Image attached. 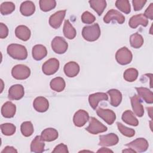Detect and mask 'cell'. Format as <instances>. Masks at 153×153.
I'll return each instance as SVG.
<instances>
[{
  "label": "cell",
  "mask_w": 153,
  "mask_h": 153,
  "mask_svg": "<svg viewBox=\"0 0 153 153\" xmlns=\"http://www.w3.org/2000/svg\"><path fill=\"white\" fill-rule=\"evenodd\" d=\"M7 50L8 55L14 59L22 60H25L27 57V51L26 47L20 44H10Z\"/></svg>",
  "instance_id": "obj_1"
},
{
  "label": "cell",
  "mask_w": 153,
  "mask_h": 153,
  "mask_svg": "<svg viewBox=\"0 0 153 153\" xmlns=\"http://www.w3.org/2000/svg\"><path fill=\"white\" fill-rule=\"evenodd\" d=\"M100 29L98 23L84 26L82 30V35L84 39L90 42L96 41L100 36Z\"/></svg>",
  "instance_id": "obj_2"
},
{
  "label": "cell",
  "mask_w": 153,
  "mask_h": 153,
  "mask_svg": "<svg viewBox=\"0 0 153 153\" xmlns=\"http://www.w3.org/2000/svg\"><path fill=\"white\" fill-rule=\"evenodd\" d=\"M133 58V55L130 50L126 47H123L119 49L115 54V59L117 62L121 65H126L129 64Z\"/></svg>",
  "instance_id": "obj_3"
},
{
  "label": "cell",
  "mask_w": 153,
  "mask_h": 153,
  "mask_svg": "<svg viewBox=\"0 0 153 153\" xmlns=\"http://www.w3.org/2000/svg\"><path fill=\"white\" fill-rule=\"evenodd\" d=\"M12 76L16 79L23 80L27 79L30 75V70L26 65H17L11 70Z\"/></svg>",
  "instance_id": "obj_4"
},
{
  "label": "cell",
  "mask_w": 153,
  "mask_h": 153,
  "mask_svg": "<svg viewBox=\"0 0 153 153\" xmlns=\"http://www.w3.org/2000/svg\"><path fill=\"white\" fill-rule=\"evenodd\" d=\"M107 127L94 117H91L89 121V125L85 130L90 133L97 134L107 131Z\"/></svg>",
  "instance_id": "obj_5"
},
{
  "label": "cell",
  "mask_w": 153,
  "mask_h": 153,
  "mask_svg": "<svg viewBox=\"0 0 153 153\" xmlns=\"http://www.w3.org/2000/svg\"><path fill=\"white\" fill-rule=\"evenodd\" d=\"M51 48L57 54L65 53L68 47V44L66 40L61 36H56L51 41Z\"/></svg>",
  "instance_id": "obj_6"
},
{
  "label": "cell",
  "mask_w": 153,
  "mask_h": 153,
  "mask_svg": "<svg viewBox=\"0 0 153 153\" xmlns=\"http://www.w3.org/2000/svg\"><path fill=\"white\" fill-rule=\"evenodd\" d=\"M59 61L55 59L51 58L47 60L42 65V71L47 75L54 74L59 68Z\"/></svg>",
  "instance_id": "obj_7"
},
{
  "label": "cell",
  "mask_w": 153,
  "mask_h": 153,
  "mask_svg": "<svg viewBox=\"0 0 153 153\" xmlns=\"http://www.w3.org/2000/svg\"><path fill=\"white\" fill-rule=\"evenodd\" d=\"M126 146L132 149L136 152H142L148 149L149 144L145 138L140 137L137 138L133 141L126 144Z\"/></svg>",
  "instance_id": "obj_8"
},
{
  "label": "cell",
  "mask_w": 153,
  "mask_h": 153,
  "mask_svg": "<svg viewBox=\"0 0 153 153\" xmlns=\"http://www.w3.org/2000/svg\"><path fill=\"white\" fill-rule=\"evenodd\" d=\"M97 115L103 120L108 124H112L116 120V115L115 112L109 109H103L99 108L96 110Z\"/></svg>",
  "instance_id": "obj_9"
},
{
  "label": "cell",
  "mask_w": 153,
  "mask_h": 153,
  "mask_svg": "<svg viewBox=\"0 0 153 153\" xmlns=\"http://www.w3.org/2000/svg\"><path fill=\"white\" fill-rule=\"evenodd\" d=\"M119 138L117 134L111 133L105 135H101L99 137V145L102 146H111L118 143Z\"/></svg>",
  "instance_id": "obj_10"
},
{
  "label": "cell",
  "mask_w": 153,
  "mask_h": 153,
  "mask_svg": "<svg viewBox=\"0 0 153 153\" xmlns=\"http://www.w3.org/2000/svg\"><path fill=\"white\" fill-rule=\"evenodd\" d=\"M114 20L119 24H123L125 22V17L118 11L111 9L108 11L104 16L103 22L106 23H109Z\"/></svg>",
  "instance_id": "obj_11"
},
{
  "label": "cell",
  "mask_w": 153,
  "mask_h": 153,
  "mask_svg": "<svg viewBox=\"0 0 153 153\" xmlns=\"http://www.w3.org/2000/svg\"><path fill=\"white\" fill-rule=\"evenodd\" d=\"M89 120V115L84 110L79 109L76 111L73 117V121L75 126L81 127L84 126Z\"/></svg>",
  "instance_id": "obj_12"
},
{
  "label": "cell",
  "mask_w": 153,
  "mask_h": 153,
  "mask_svg": "<svg viewBox=\"0 0 153 153\" xmlns=\"http://www.w3.org/2000/svg\"><path fill=\"white\" fill-rule=\"evenodd\" d=\"M24 94V87L21 84L13 85L8 90V98L11 100H20Z\"/></svg>",
  "instance_id": "obj_13"
},
{
  "label": "cell",
  "mask_w": 153,
  "mask_h": 153,
  "mask_svg": "<svg viewBox=\"0 0 153 153\" xmlns=\"http://www.w3.org/2000/svg\"><path fill=\"white\" fill-rule=\"evenodd\" d=\"M66 10H60L57 11L49 18V24L54 29H58L62 25L65 17Z\"/></svg>",
  "instance_id": "obj_14"
},
{
  "label": "cell",
  "mask_w": 153,
  "mask_h": 153,
  "mask_svg": "<svg viewBox=\"0 0 153 153\" xmlns=\"http://www.w3.org/2000/svg\"><path fill=\"white\" fill-rule=\"evenodd\" d=\"M148 24V20L143 14H139L133 16L129 20L128 25L133 29L136 28L139 25L146 27Z\"/></svg>",
  "instance_id": "obj_15"
},
{
  "label": "cell",
  "mask_w": 153,
  "mask_h": 153,
  "mask_svg": "<svg viewBox=\"0 0 153 153\" xmlns=\"http://www.w3.org/2000/svg\"><path fill=\"white\" fill-rule=\"evenodd\" d=\"M108 100V96L105 93L99 92L91 94L88 97V102L90 103V106L96 109L97 108L98 103L103 100Z\"/></svg>",
  "instance_id": "obj_16"
},
{
  "label": "cell",
  "mask_w": 153,
  "mask_h": 153,
  "mask_svg": "<svg viewBox=\"0 0 153 153\" xmlns=\"http://www.w3.org/2000/svg\"><path fill=\"white\" fill-rule=\"evenodd\" d=\"M131 107L135 115H136L139 117H142L144 114V109L143 106L141 103V100L140 97L134 94L133 96L130 97Z\"/></svg>",
  "instance_id": "obj_17"
},
{
  "label": "cell",
  "mask_w": 153,
  "mask_h": 153,
  "mask_svg": "<svg viewBox=\"0 0 153 153\" xmlns=\"http://www.w3.org/2000/svg\"><path fill=\"white\" fill-rule=\"evenodd\" d=\"M34 109L39 112H44L49 108V102L48 100L42 96H39L35 99L33 103Z\"/></svg>",
  "instance_id": "obj_18"
},
{
  "label": "cell",
  "mask_w": 153,
  "mask_h": 153,
  "mask_svg": "<svg viewBox=\"0 0 153 153\" xmlns=\"http://www.w3.org/2000/svg\"><path fill=\"white\" fill-rule=\"evenodd\" d=\"M65 75L68 77H74L79 72V66L75 62H69L65 64L63 68Z\"/></svg>",
  "instance_id": "obj_19"
},
{
  "label": "cell",
  "mask_w": 153,
  "mask_h": 153,
  "mask_svg": "<svg viewBox=\"0 0 153 153\" xmlns=\"http://www.w3.org/2000/svg\"><path fill=\"white\" fill-rule=\"evenodd\" d=\"M16 112V106L11 102H5L1 108L2 115L7 118H12L14 116Z\"/></svg>",
  "instance_id": "obj_20"
},
{
  "label": "cell",
  "mask_w": 153,
  "mask_h": 153,
  "mask_svg": "<svg viewBox=\"0 0 153 153\" xmlns=\"http://www.w3.org/2000/svg\"><path fill=\"white\" fill-rule=\"evenodd\" d=\"M16 36L20 39L26 41H27L31 35L30 29L25 25L18 26L15 29Z\"/></svg>",
  "instance_id": "obj_21"
},
{
  "label": "cell",
  "mask_w": 153,
  "mask_h": 153,
  "mask_svg": "<svg viewBox=\"0 0 153 153\" xmlns=\"http://www.w3.org/2000/svg\"><path fill=\"white\" fill-rule=\"evenodd\" d=\"M32 54L33 58L36 60H41L47 54V51L45 46L41 44H37L32 48Z\"/></svg>",
  "instance_id": "obj_22"
},
{
  "label": "cell",
  "mask_w": 153,
  "mask_h": 153,
  "mask_svg": "<svg viewBox=\"0 0 153 153\" xmlns=\"http://www.w3.org/2000/svg\"><path fill=\"white\" fill-rule=\"evenodd\" d=\"M20 11L22 15L25 16H30L35 13V5L32 1H24L20 5Z\"/></svg>",
  "instance_id": "obj_23"
},
{
  "label": "cell",
  "mask_w": 153,
  "mask_h": 153,
  "mask_svg": "<svg viewBox=\"0 0 153 153\" xmlns=\"http://www.w3.org/2000/svg\"><path fill=\"white\" fill-rule=\"evenodd\" d=\"M45 143L39 136H36L30 143V151L32 152L40 153L44 151Z\"/></svg>",
  "instance_id": "obj_24"
},
{
  "label": "cell",
  "mask_w": 153,
  "mask_h": 153,
  "mask_svg": "<svg viewBox=\"0 0 153 153\" xmlns=\"http://www.w3.org/2000/svg\"><path fill=\"white\" fill-rule=\"evenodd\" d=\"M136 90L139 96L147 103L151 104L153 103L152 92L145 87H136Z\"/></svg>",
  "instance_id": "obj_25"
},
{
  "label": "cell",
  "mask_w": 153,
  "mask_h": 153,
  "mask_svg": "<svg viewBox=\"0 0 153 153\" xmlns=\"http://www.w3.org/2000/svg\"><path fill=\"white\" fill-rule=\"evenodd\" d=\"M59 134L57 131L53 128H47L42 133L41 137L44 141L51 142L57 139Z\"/></svg>",
  "instance_id": "obj_26"
},
{
  "label": "cell",
  "mask_w": 153,
  "mask_h": 153,
  "mask_svg": "<svg viewBox=\"0 0 153 153\" xmlns=\"http://www.w3.org/2000/svg\"><path fill=\"white\" fill-rule=\"evenodd\" d=\"M107 93L111 97V105L114 107H117L120 105L122 100L121 93L117 89H111Z\"/></svg>",
  "instance_id": "obj_27"
},
{
  "label": "cell",
  "mask_w": 153,
  "mask_h": 153,
  "mask_svg": "<svg viewBox=\"0 0 153 153\" xmlns=\"http://www.w3.org/2000/svg\"><path fill=\"white\" fill-rule=\"evenodd\" d=\"M92 8L99 16H100L106 7V2L105 0H91L88 1Z\"/></svg>",
  "instance_id": "obj_28"
},
{
  "label": "cell",
  "mask_w": 153,
  "mask_h": 153,
  "mask_svg": "<svg viewBox=\"0 0 153 153\" xmlns=\"http://www.w3.org/2000/svg\"><path fill=\"white\" fill-rule=\"evenodd\" d=\"M122 120L126 124L132 126H137L139 124V121L134 114L130 110H127L124 111L121 117Z\"/></svg>",
  "instance_id": "obj_29"
},
{
  "label": "cell",
  "mask_w": 153,
  "mask_h": 153,
  "mask_svg": "<svg viewBox=\"0 0 153 153\" xmlns=\"http://www.w3.org/2000/svg\"><path fill=\"white\" fill-rule=\"evenodd\" d=\"M50 85L51 88L56 92L62 91L66 86L65 81L62 77H56L53 78L50 81Z\"/></svg>",
  "instance_id": "obj_30"
},
{
  "label": "cell",
  "mask_w": 153,
  "mask_h": 153,
  "mask_svg": "<svg viewBox=\"0 0 153 153\" xmlns=\"http://www.w3.org/2000/svg\"><path fill=\"white\" fill-rule=\"evenodd\" d=\"M63 32L65 36L69 39H74L76 35L75 29L72 26L68 20H66L65 21Z\"/></svg>",
  "instance_id": "obj_31"
},
{
  "label": "cell",
  "mask_w": 153,
  "mask_h": 153,
  "mask_svg": "<svg viewBox=\"0 0 153 153\" xmlns=\"http://www.w3.org/2000/svg\"><path fill=\"white\" fill-rule=\"evenodd\" d=\"M130 43L132 47L139 48L143 44V38L142 36L138 33H133L130 37Z\"/></svg>",
  "instance_id": "obj_32"
},
{
  "label": "cell",
  "mask_w": 153,
  "mask_h": 153,
  "mask_svg": "<svg viewBox=\"0 0 153 153\" xmlns=\"http://www.w3.org/2000/svg\"><path fill=\"white\" fill-rule=\"evenodd\" d=\"M138 71L135 68H128L126 69L123 74L124 79L128 82L134 81L138 76Z\"/></svg>",
  "instance_id": "obj_33"
},
{
  "label": "cell",
  "mask_w": 153,
  "mask_h": 153,
  "mask_svg": "<svg viewBox=\"0 0 153 153\" xmlns=\"http://www.w3.org/2000/svg\"><path fill=\"white\" fill-rule=\"evenodd\" d=\"M20 130L22 134L25 137L30 136L34 131L33 126L30 121H25L21 124Z\"/></svg>",
  "instance_id": "obj_34"
},
{
  "label": "cell",
  "mask_w": 153,
  "mask_h": 153,
  "mask_svg": "<svg viewBox=\"0 0 153 153\" xmlns=\"http://www.w3.org/2000/svg\"><path fill=\"white\" fill-rule=\"evenodd\" d=\"M39 7L42 11L47 12L56 7V2L54 0H40Z\"/></svg>",
  "instance_id": "obj_35"
},
{
  "label": "cell",
  "mask_w": 153,
  "mask_h": 153,
  "mask_svg": "<svg viewBox=\"0 0 153 153\" xmlns=\"http://www.w3.org/2000/svg\"><path fill=\"white\" fill-rule=\"evenodd\" d=\"M115 5L118 9L125 14H129L130 13L131 7L128 0H117L115 2Z\"/></svg>",
  "instance_id": "obj_36"
},
{
  "label": "cell",
  "mask_w": 153,
  "mask_h": 153,
  "mask_svg": "<svg viewBox=\"0 0 153 153\" xmlns=\"http://www.w3.org/2000/svg\"><path fill=\"white\" fill-rule=\"evenodd\" d=\"M15 5L12 2H4L1 5V13L2 15H8L13 13L15 10Z\"/></svg>",
  "instance_id": "obj_37"
},
{
  "label": "cell",
  "mask_w": 153,
  "mask_h": 153,
  "mask_svg": "<svg viewBox=\"0 0 153 153\" xmlns=\"http://www.w3.org/2000/svg\"><path fill=\"white\" fill-rule=\"evenodd\" d=\"M2 133L5 136H11L15 133L16 130V126L11 123H4L1 125Z\"/></svg>",
  "instance_id": "obj_38"
},
{
  "label": "cell",
  "mask_w": 153,
  "mask_h": 153,
  "mask_svg": "<svg viewBox=\"0 0 153 153\" xmlns=\"http://www.w3.org/2000/svg\"><path fill=\"white\" fill-rule=\"evenodd\" d=\"M117 125L118 130L120 131V133L123 135L128 137H131L134 136L135 131L134 129L127 127L119 122L117 123Z\"/></svg>",
  "instance_id": "obj_39"
},
{
  "label": "cell",
  "mask_w": 153,
  "mask_h": 153,
  "mask_svg": "<svg viewBox=\"0 0 153 153\" xmlns=\"http://www.w3.org/2000/svg\"><path fill=\"white\" fill-rule=\"evenodd\" d=\"M81 20L84 23L91 24L96 20L95 16L88 11H85L81 16Z\"/></svg>",
  "instance_id": "obj_40"
},
{
  "label": "cell",
  "mask_w": 153,
  "mask_h": 153,
  "mask_svg": "<svg viewBox=\"0 0 153 153\" xmlns=\"http://www.w3.org/2000/svg\"><path fill=\"white\" fill-rule=\"evenodd\" d=\"M146 2V0H133L132 4L134 10L137 11L142 9Z\"/></svg>",
  "instance_id": "obj_41"
},
{
  "label": "cell",
  "mask_w": 153,
  "mask_h": 153,
  "mask_svg": "<svg viewBox=\"0 0 153 153\" xmlns=\"http://www.w3.org/2000/svg\"><path fill=\"white\" fill-rule=\"evenodd\" d=\"M52 152H60V153H67L69 152V151L68 149V147L66 145L63 143H60L59 145H57L54 150L52 151Z\"/></svg>",
  "instance_id": "obj_42"
},
{
  "label": "cell",
  "mask_w": 153,
  "mask_h": 153,
  "mask_svg": "<svg viewBox=\"0 0 153 153\" xmlns=\"http://www.w3.org/2000/svg\"><path fill=\"white\" fill-rule=\"evenodd\" d=\"M8 35V29L7 26L2 23H0V38L2 39L5 38Z\"/></svg>",
  "instance_id": "obj_43"
},
{
  "label": "cell",
  "mask_w": 153,
  "mask_h": 153,
  "mask_svg": "<svg viewBox=\"0 0 153 153\" xmlns=\"http://www.w3.org/2000/svg\"><path fill=\"white\" fill-rule=\"evenodd\" d=\"M144 16L150 20L153 19V3H151L146 8L145 11Z\"/></svg>",
  "instance_id": "obj_44"
},
{
  "label": "cell",
  "mask_w": 153,
  "mask_h": 153,
  "mask_svg": "<svg viewBox=\"0 0 153 153\" xmlns=\"http://www.w3.org/2000/svg\"><path fill=\"white\" fill-rule=\"evenodd\" d=\"M17 153V151L13 146H7L5 147V148L1 151V153Z\"/></svg>",
  "instance_id": "obj_45"
},
{
  "label": "cell",
  "mask_w": 153,
  "mask_h": 153,
  "mask_svg": "<svg viewBox=\"0 0 153 153\" xmlns=\"http://www.w3.org/2000/svg\"><path fill=\"white\" fill-rule=\"evenodd\" d=\"M97 152H113V151L106 148H102L99 149Z\"/></svg>",
  "instance_id": "obj_46"
},
{
  "label": "cell",
  "mask_w": 153,
  "mask_h": 153,
  "mask_svg": "<svg viewBox=\"0 0 153 153\" xmlns=\"http://www.w3.org/2000/svg\"><path fill=\"white\" fill-rule=\"evenodd\" d=\"M122 152H134V153L136 152L134 150H133L132 149H131L130 148H128V149H124Z\"/></svg>",
  "instance_id": "obj_47"
},
{
  "label": "cell",
  "mask_w": 153,
  "mask_h": 153,
  "mask_svg": "<svg viewBox=\"0 0 153 153\" xmlns=\"http://www.w3.org/2000/svg\"><path fill=\"white\" fill-rule=\"evenodd\" d=\"M147 109H148V111H149V117H150V118H152V107H150V108H147Z\"/></svg>",
  "instance_id": "obj_48"
}]
</instances>
